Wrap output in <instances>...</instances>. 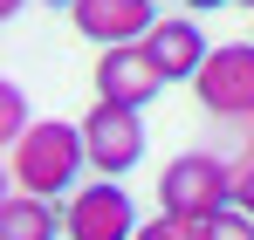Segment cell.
Returning <instances> with one entry per match:
<instances>
[{"mask_svg":"<svg viewBox=\"0 0 254 240\" xmlns=\"http://www.w3.org/2000/svg\"><path fill=\"white\" fill-rule=\"evenodd\" d=\"M7 172H14V192H35V199H62V192H83V172H89V144H83V123H62L42 117L14 151H7Z\"/></svg>","mask_w":254,"mask_h":240,"instance_id":"cell-1","label":"cell"},{"mask_svg":"<svg viewBox=\"0 0 254 240\" xmlns=\"http://www.w3.org/2000/svg\"><path fill=\"white\" fill-rule=\"evenodd\" d=\"M234 206L254 220V158H241V165H234Z\"/></svg>","mask_w":254,"mask_h":240,"instance_id":"cell-13","label":"cell"},{"mask_svg":"<svg viewBox=\"0 0 254 240\" xmlns=\"http://www.w3.org/2000/svg\"><path fill=\"white\" fill-rule=\"evenodd\" d=\"M137 240H199V227H186V220L158 213V220H144V227H137Z\"/></svg>","mask_w":254,"mask_h":240,"instance_id":"cell-12","label":"cell"},{"mask_svg":"<svg viewBox=\"0 0 254 240\" xmlns=\"http://www.w3.org/2000/svg\"><path fill=\"white\" fill-rule=\"evenodd\" d=\"M192 96L220 123H254V41H220L192 76Z\"/></svg>","mask_w":254,"mask_h":240,"instance_id":"cell-3","label":"cell"},{"mask_svg":"<svg viewBox=\"0 0 254 240\" xmlns=\"http://www.w3.org/2000/svg\"><path fill=\"white\" fill-rule=\"evenodd\" d=\"M83 144H89V172H96V179H124L130 165H144V110L89 103Z\"/></svg>","mask_w":254,"mask_h":240,"instance_id":"cell-5","label":"cell"},{"mask_svg":"<svg viewBox=\"0 0 254 240\" xmlns=\"http://www.w3.org/2000/svg\"><path fill=\"white\" fill-rule=\"evenodd\" d=\"M248 158H254V130H248Z\"/></svg>","mask_w":254,"mask_h":240,"instance_id":"cell-17","label":"cell"},{"mask_svg":"<svg viewBox=\"0 0 254 240\" xmlns=\"http://www.w3.org/2000/svg\"><path fill=\"white\" fill-rule=\"evenodd\" d=\"M234 206V165L213 158V151H179V158L158 172V213L172 220H186V227H199L213 213H227Z\"/></svg>","mask_w":254,"mask_h":240,"instance_id":"cell-2","label":"cell"},{"mask_svg":"<svg viewBox=\"0 0 254 240\" xmlns=\"http://www.w3.org/2000/svg\"><path fill=\"white\" fill-rule=\"evenodd\" d=\"M158 62L144 55V41L137 48H103V62H96V103H117V110H144V103H158Z\"/></svg>","mask_w":254,"mask_h":240,"instance_id":"cell-7","label":"cell"},{"mask_svg":"<svg viewBox=\"0 0 254 240\" xmlns=\"http://www.w3.org/2000/svg\"><path fill=\"white\" fill-rule=\"evenodd\" d=\"M165 14L151 7V0H76L69 7V28L96 48H137V41L151 35Z\"/></svg>","mask_w":254,"mask_h":240,"instance_id":"cell-6","label":"cell"},{"mask_svg":"<svg viewBox=\"0 0 254 240\" xmlns=\"http://www.w3.org/2000/svg\"><path fill=\"white\" fill-rule=\"evenodd\" d=\"M28 130H35V123H28V89L7 82V89H0V137H7V151H14Z\"/></svg>","mask_w":254,"mask_h":240,"instance_id":"cell-10","label":"cell"},{"mask_svg":"<svg viewBox=\"0 0 254 240\" xmlns=\"http://www.w3.org/2000/svg\"><path fill=\"white\" fill-rule=\"evenodd\" d=\"M0 240H69L62 234V206L35 192H7L0 199Z\"/></svg>","mask_w":254,"mask_h":240,"instance_id":"cell-9","label":"cell"},{"mask_svg":"<svg viewBox=\"0 0 254 240\" xmlns=\"http://www.w3.org/2000/svg\"><path fill=\"white\" fill-rule=\"evenodd\" d=\"M144 55L158 62V76H165V82H192L199 69H206L213 41L199 35V21H192V14H165V21L144 35Z\"/></svg>","mask_w":254,"mask_h":240,"instance_id":"cell-8","label":"cell"},{"mask_svg":"<svg viewBox=\"0 0 254 240\" xmlns=\"http://www.w3.org/2000/svg\"><path fill=\"white\" fill-rule=\"evenodd\" d=\"M213 7H234V0H186V14H213Z\"/></svg>","mask_w":254,"mask_h":240,"instance_id":"cell-14","label":"cell"},{"mask_svg":"<svg viewBox=\"0 0 254 240\" xmlns=\"http://www.w3.org/2000/svg\"><path fill=\"white\" fill-rule=\"evenodd\" d=\"M137 206H130L124 179H89L83 192H69L62 206V234L69 240H137Z\"/></svg>","mask_w":254,"mask_h":240,"instance_id":"cell-4","label":"cell"},{"mask_svg":"<svg viewBox=\"0 0 254 240\" xmlns=\"http://www.w3.org/2000/svg\"><path fill=\"white\" fill-rule=\"evenodd\" d=\"M234 7H248V14H254V0H234Z\"/></svg>","mask_w":254,"mask_h":240,"instance_id":"cell-16","label":"cell"},{"mask_svg":"<svg viewBox=\"0 0 254 240\" xmlns=\"http://www.w3.org/2000/svg\"><path fill=\"white\" fill-rule=\"evenodd\" d=\"M199 240H254V220L241 213V206H227V213L199 220Z\"/></svg>","mask_w":254,"mask_h":240,"instance_id":"cell-11","label":"cell"},{"mask_svg":"<svg viewBox=\"0 0 254 240\" xmlns=\"http://www.w3.org/2000/svg\"><path fill=\"white\" fill-rule=\"evenodd\" d=\"M0 7H7V14H21V7H28V0H0Z\"/></svg>","mask_w":254,"mask_h":240,"instance_id":"cell-15","label":"cell"}]
</instances>
